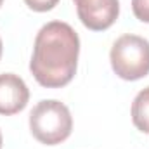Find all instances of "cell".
I'll return each mask as SVG.
<instances>
[{
	"mask_svg": "<svg viewBox=\"0 0 149 149\" xmlns=\"http://www.w3.org/2000/svg\"><path fill=\"white\" fill-rule=\"evenodd\" d=\"M80 37L64 21H50L35 37L30 71L45 88L66 87L76 74Z\"/></svg>",
	"mask_w": 149,
	"mask_h": 149,
	"instance_id": "6da1fadb",
	"label": "cell"
},
{
	"mask_svg": "<svg viewBox=\"0 0 149 149\" xmlns=\"http://www.w3.org/2000/svg\"><path fill=\"white\" fill-rule=\"evenodd\" d=\"M30 130L40 144L57 146L73 132V116L66 104L56 99L40 101L30 113Z\"/></svg>",
	"mask_w": 149,
	"mask_h": 149,
	"instance_id": "7a4b0ae2",
	"label": "cell"
},
{
	"mask_svg": "<svg viewBox=\"0 0 149 149\" xmlns=\"http://www.w3.org/2000/svg\"><path fill=\"white\" fill-rule=\"evenodd\" d=\"M111 68L121 80L135 81L149 74V42L139 35H121L109 52Z\"/></svg>",
	"mask_w": 149,
	"mask_h": 149,
	"instance_id": "3957f363",
	"label": "cell"
},
{
	"mask_svg": "<svg viewBox=\"0 0 149 149\" xmlns=\"http://www.w3.org/2000/svg\"><path fill=\"white\" fill-rule=\"evenodd\" d=\"M81 24L92 31L111 28L120 16L118 0H73Z\"/></svg>",
	"mask_w": 149,
	"mask_h": 149,
	"instance_id": "277c9868",
	"label": "cell"
},
{
	"mask_svg": "<svg viewBox=\"0 0 149 149\" xmlns=\"http://www.w3.org/2000/svg\"><path fill=\"white\" fill-rule=\"evenodd\" d=\"M30 90L21 76L14 73L0 74V114L12 116L28 106Z\"/></svg>",
	"mask_w": 149,
	"mask_h": 149,
	"instance_id": "5b68a950",
	"label": "cell"
},
{
	"mask_svg": "<svg viewBox=\"0 0 149 149\" xmlns=\"http://www.w3.org/2000/svg\"><path fill=\"white\" fill-rule=\"evenodd\" d=\"M132 121L142 134H149V87L142 88L132 102Z\"/></svg>",
	"mask_w": 149,
	"mask_h": 149,
	"instance_id": "8992f818",
	"label": "cell"
},
{
	"mask_svg": "<svg viewBox=\"0 0 149 149\" xmlns=\"http://www.w3.org/2000/svg\"><path fill=\"white\" fill-rule=\"evenodd\" d=\"M132 12L139 21L149 23V0H132Z\"/></svg>",
	"mask_w": 149,
	"mask_h": 149,
	"instance_id": "52a82bcc",
	"label": "cell"
},
{
	"mask_svg": "<svg viewBox=\"0 0 149 149\" xmlns=\"http://www.w3.org/2000/svg\"><path fill=\"white\" fill-rule=\"evenodd\" d=\"M24 3L35 12H47L52 10L59 3V0H24Z\"/></svg>",
	"mask_w": 149,
	"mask_h": 149,
	"instance_id": "ba28073f",
	"label": "cell"
},
{
	"mask_svg": "<svg viewBox=\"0 0 149 149\" xmlns=\"http://www.w3.org/2000/svg\"><path fill=\"white\" fill-rule=\"evenodd\" d=\"M2 49H3V45H2V38H0V57H2Z\"/></svg>",
	"mask_w": 149,
	"mask_h": 149,
	"instance_id": "9c48e42d",
	"label": "cell"
},
{
	"mask_svg": "<svg viewBox=\"0 0 149 149\" xmlns=\"http://www.w3.org/2000/svg\"><path fill=\"white\" fill-rule=\"evenodd\" d=\"M2 142H3V139H2V132H0V149H2Z\"/></svg>",
	"mask_w": 149,
	"mask_h": 149,
	"instance_id": "30bf717a",
	"label": "cell"
},
{
	"mask_svg": "<svg viewBox=\"0 0 149 149\" xmlns=\"http://www.w3.org/2000/svg\"><path fill=\"white\" fill-rule=\"evenodd\" d=\"M2 3H3V0H0V7H2Z\"/></svg>",
	"mask_w": 149,
	"mask_h": 149,
	"instance_id": "8fae6325",
	"label": "cell"
}]
</instances>
